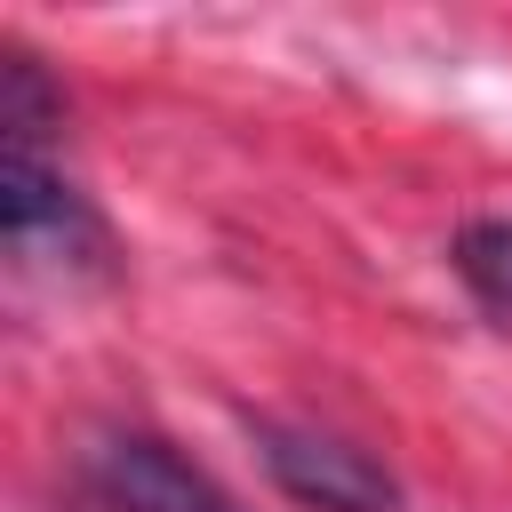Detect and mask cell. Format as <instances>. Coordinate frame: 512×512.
<instances>
[{
    "label": "cell",
    "mask_w": 512,
    "mask_h": 512,
    "mask_svg": "<svg viewBox=\"0 0 512 512\" xmlns=\"http://www.w3.org/2000/svg\"><path fill=\"white\" fill-rule=\"evenodd\" d=\"M0 232L40 272H96L104 248H112L104 224H96V208L40 152H16V144H0Z\"/></svg>",
    "instance_id": "6da1fadb"
},
{
    "label": "cell",
    "mask_w": 512,
    "mask_h": 512,
    "mask_svg": "<svg viewBox=\"0 0 512 512\" xmlns=\"http://www.w3.org/2000/svg\"><path fill=\"white\" fill-rule=\"evenodd\" d=\"M256 456L264 472L280 480V496H296L304 512H400V480L336 440V432H312V424H256Z\"/></svg>",
    "instance_id": "7a4b0ae2"
},
{
    "label": "cell",
    "mask_w": 512,
    "mask_h": 512,
    "mask_svg": "<svg viewBox=\"0 0 512 512\" xmlns=\"http://www.w3.org/2000/svg\"><path fill=\"white\" fill-rule=\"evenodd\" d=\"M88 504L96 512H240L184 448H168L160 432H104L80 456Z\"/></svg>",
    "instance_id": "3957f363"
},
{
    "label": "cell",
    "mask_w": 512,
    "mask_h": 512,
    "mask_svg": "<svg viewBox=\"0 0 512 512\" xmlns=\"http://www.w3.org/2000/svg\"><path fill=\"white\" fill-rule=\"evenodd\" d=\"M48 128H64V88L48 80L40 56L24 48H0V144L16 152H40Z\"/></svg>",
    "instance_id": "277c9868"
},
{
    "label": "cell",
    "mask_w": 512,
    "mask_h": 512,
    "mask_svg": "<svg viewBox=\"0 0 512 512\" xmlns=\"http://www.w3.org/2000/svg\"><path fill=\"white\" fill-rule=\"evenodd\" d=\"M448 264H456V280H464L496 320H512V216H480V224H464L456 248H448Z\"/></svg>",
    "instance_id": "5b68a950"
}]
</instances>
